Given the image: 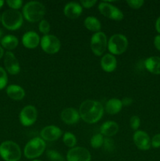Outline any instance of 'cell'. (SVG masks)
Here are the masks:
<instances>
[{
  "mask_svg": "<svg viewBox=\"0 0 160 161\" xmlns=\"http://www.w3.org/2000/svg\"><path fill=\"white\" fill-rule=\"evenodd\" d=\"M104 110V107L100 102L88 99L80 105L78 113L84 122L95 124L102 118Z\"/></svg>",
  "mask_w": 160,
  "mask_h": 161,
  "instance_id": "1",
  "label": "cell"
},
{
  "mask_svg": "<svg viewBox=\"0 0 160 161\" xmlns=\"http://www.w3.org/2000/svg\"><path fill=\"white\" fill-rule=\"evenodd\" d=\"M45 14V8L42 3L31 1L26 3L23 8L24 17L28 21L35 23L42 20Z\"/></svg>",
  "mask_w": 160,
  "mask_h": 161,
  "instance_id": "2",
  "label": "cell"
},
{
  "mask_svg": "<svg viewBox=\"0 0 160 161\" xmlns=\"http://www.w3.org/2000/svg\"><path fill=\"white\" fill-rule=\"evenodd\" d=\"M1 21L3 26L8 30H17L23 25V15L21 13L15 9H8L3 14Z\"/></svg>",
  "mask_w": 160,
  "mask_h": 161,
  "instance_id": "3",
  "label": "cell"
},
{
  "mask_svg": "<svg viewBox=\"0 0 160 161\" xmlns=\"http://www.w3.org/2000/svg\"><path fill=\"white\" fill-rule=\"evenodd\" d=\"M0 157L5 161H19L21 157L20 146L12 141L3 142L0 145Z\"/></svg>",
  "mask_w": 160,
  "mask_h": 161,
  "instance_id": "4",
  "label": "cell"
},
{
  "mask_svg": "<svg viewBox=\"0 0 160 161\" xmlns=\"http://www.w3.org/2000/svg\"><path fill=\"white\" fill-rule=\"evenodd\" d=\"M45 141L42 138H34L30 140L26 144L24 150V153L26 158L28 159H35L40 157L45 149Z\"/></svg>",
  "mask_w": 160,
  "mask_h": 161,
  "instance_id": "5",
  "label": "cell"
},
{
  "mask_svg": "<svg viewBox=\"0 0 160 161\" xmlns=\"http://www.w3.org/2000/svg\"><path fill=\"white\" fill-rule=\"evenodd\" d=\"M128 39L122 34H115L111 36L108 42V48L112 55H120L126 50Z\"/></svg>",
  "mask_w": 160,
  "mask_h": 161,
  "instance_id": "6",
  "label": "cell"
},
{
  "mask_svg": "<svg viewBox=\"0 0 160 161\" xmlns=\"http://www.w3.org/2000/svg\"><path fill=\"white\" fill-rule=\"evenodd\" d=\"M107 45V36L102 31L94 33L91 37L90 47L93 53L97 56H101L106 50Z\"/></svg>",
  "mask_w": 160,
  "mask_h": 161,
  "instance_id": "7",
  "label": "cell"
},
{
  "mask_svg": "<svg viewBox=\"0 0 160 161\" xmlns=\"http://www.w3.org/2000/svg\"><path fill=\"white\" fill-rule=\"evenodd\" d=\"M40 45L42 50L49 54L56 53L61 49V41L53 35H45L41 39Z\"/></svg>",
  "mask_w": 160,
  "mask_h": 161,
  "instance_id": "8",
  "label": "cell"
},
{
  "mask_svg": "<svg viewBox=\"0 0 160 161\" xmlns=\"http://www.w3.org/2000/svg\"><path fill=\"white\" fill-rule=\"evenodd\" d=\"M98 9L101 14L108 18L114 20H122L124 15L119 8L107 2H101L98 6Z\"/></svg>",
  "mask_w": 160,
  "mask_h": 161,
  "instance_id": "9",
  "label": "cell"
},
{
  "mask_svg": "<svg viewBox=\"0 0 160 161\" xmlns=\"http://www.w3.org/2000/svg\"><path fill=\"white\" fill-rule=\"evenodd\" d=\"M37 109L33 105H27L24 107L20 113V121L25 127H28L35 123L37 119Z\"/></svg>",
  "mask_w": 160,
  "mask_h": 161,
  "instance_id": "10",
  "label": "cell"
},
{
  "mask_svg": "<svg viewBox=\"0 0 160 161\" xmlns=\"http://www.w3.org/2000/svg\"><path fill=\"white\" fill-rule=\"evenodd\" d=\"M67 161H90L91 154L86 148H72L67 153Z\"/></svg>",
  "mask_w": 160,
  "mask_h": 161,
  "instance_id": "11",
  "label": "cell"
},
{
  "mask_svg": "<svg viewBox=\"0 0 160 161\" xmlns=\"http://www.w3.org/2000/svg\"><path fill=\"white\" fill-rule=\"evenodd\" d=\"M4 65L6 70L11 75H17L20 71L18 60L11 51H7L5 53Z\"/></svg>",
  "mask_w": 160,
  "mask_h": 161,
  "instance_id": "12",
  "label": "cell"
},
{
  "mask_svg": "<svg viewBox=\"0 0 160 161\" xmlns=\"http://www.w3.org/2000/svg\"><path fill=\"white\" fill-rule=\"evenodd\" d=\"M133 142L138 149L147 150L151 148V138L149 135L143 130H136L133 135Z\"/></svg>",
  "mask_w": 160,
  "mask_h": 161,
  "instance_id": "13",
  "label": "cell"
},
{
  "mask_svg": "<svg viewBox=\"0 0 160 161\" xmlns=\"http://www.w3.org/2000/svg\"><path fill=\"white\" fill-rule=\"evenodd\" d=\"M62 135V130L56 126L50 125L45 127L40 132L41 138L44 141H56Z\"/></svg>",
  "mask_w": 160,
  "mask_h": 161,
  "instance_id": "14",
  "label": "cell"
},
{
  "mask_svg": "<svg viewBox=\"0 0 160 161\" xmlns=\"http://www.w3.org/2000/svg\"><path fill=\"white\" fill-rule=\"evenodd\" d=\"M40 37L35 31H28L22 36V43L25 47L29 49H34L40 43Z\"/></svg>",
  "mask_w": 160,
  "mask_h": 161,
  "instance_id": "15",
  "label": "cell"
},
{
  "mask_svg": "<svg viewBox=\"0 0 160 161\" xmlns=\"http://www.w3.org/2000/svg\"><path fill=\"white\" fill-rule=\"evenodd\" d=\"M82 12H83V7L78 3L71 2L64 6V14L69 19L78 18L82 14Z\"/></svg>",
  "mask_w": 160,
  "mask_h": 161,
  "instance_id": "16",
  "label": "cell"
},
{
  "mask_svg": "<svg viewBox=\"0 0 160 161\" xmlns=\"http://www.w3.org/2000/svg\"><path fill=\"white\" fill-rule=\"evenodd\" d=\"M61 118L66 124H75L79 120V113L73 108H67L61 113Z\"/></svg>",
  "mask_w": 160,
  "mask_h": 161,
  "instance_id": "17",
  "label": "cell"
},
{
  "mask_svg": "<svg viewBox=\"0 0 160 161\" xmlns=\"http://www.w3.org/2000/svg\"><path fill=\"white\" fill-rule=\"evenodd\" d=\"M100 65L104 72H112L117 68V60L111 53H107L102 57Z\"/></svg>",
  "mask_w": 160,
  "mask_h": 161,
  "instance_id": "18",
  "label": "cell"
},
{
  "mask_svg": "<svg viewBox=\"0 0 160 161\" xmlns=\"http://www.w3.org/2000/svg\"><path fill=\"white\" fill-rule=\"evenodd\" d=\"M100 134L107 138L114 136L119 131V125L114 121H107L104 123L100 127Z\"/></svg>",
  "mask_w": 160,
  "mask_h": 161,
  "instance_id": "19",
  "label": "cell"
},
{
  "mask_svg": "<svg viewBox=\"0 0 160 161\" xmlns=\"http://www.w3.org/2000/svg\"><path fill=\"white\" fill-rule=\"evenodd\" d=\"M6 94L9 98L14 101H20L24 97L25 91L18 85H9L6 88Z\"/></svg>",
  "mask_w": 160,
  "mask_h": 161,
  "instance_id": "20",
  "label": "cell"
},
{
  "mask_svg": "<svg viewBox=\"0 0 160 161\" xmlns=\"http://www.w3.org/2000/svg\"><path fill=\"white\" fill-rule=\"evenodd\" d=\"M144 66L148 72L153 74H160V58L159 57H150L144 61Z\"/></svg>",
  "mask_w": 160,
  "mask_h": 161,
  "instance_id": "21",
  "label": "cell"
},
{
  "mask_svg": "<svg viewBox=\"0 0 160 161\" xmlns=\"http://www.w3.org/2000/svg\"><path fill=\"white\" fill-rule=\"evenodd\" d=\"M122 101L118 98H111L107 102L105 110L110 115H115L121 111L122 108Z\"/></svg>",
  "mask_w": 160,
  "mask_h": 161,
  "instance_id": "22",
  "label": "cell"
},
{
  "mask_svg": "<svg viewBox=\"0 0 160 161\" xmlns=\"http://www.w3.org/2000/svg\"><path fill=\"white\" fill-rule=\"evenodd\" d=\"M1 44L3 48L8 50H12L18 46V39L15 36L7 35V36H3L1 41Z\"/></svg>",
  "mask_w": 160,
  "mask_h": 161,
  "instance_id": "23",
  "label": "cell"
},
{
  "mask_svg": "<svg viewBox=\"0 0 160 161\" xmlns=\"http://www.w3.org/2000/svg\"><path fill=\"white\" fill-rule=\"evenodd\" d=\"M84 25L88 30L98 32L101 29V24L100 20L95 17H88L85 19Z\"/></svg>",
  "mask_w": 160,
  "mask_h": 161,
  "instance_id": "24",
  "label": "cell"
},
{
  "mask_svg": "<svg viewBox=\"0 0 160 161\" xmlns=\"http://www.w3.org/2000/svg\"><path fill=\"white\" fill-rule=\"evenodd\" d=\"M63 142H64V145L67 147L74 148V146L76 145L77 139L75 135L71 132H66L63 136Z\"/></svg>",
  "mask_w": 160,
  "mask_h": 161,
  "instance_id": "25",
  "label": "cell"
},
{
  "mask_svg": "<svg viewBox=\"0 0 160 161\" xmlns=\"http://www.w3.org/2000/svg\"><path fill=\"white\" fill-rule=\"evenodd\" d=\"M104 138L101 134H96L91 138L90 145L94 149H98V148L103 146Z\"/></svg>",
  "mask_w": 160,
  "mask_h": 161,
  "instance_id": "26",
  "label": "cell"
},
{
  "mask_svg": "<svg viewBox=\"0 0 160 161\" xmlns=\"http://www.w3.org/2000/svg\"><path fill=\"white\" fill-rule=\"evenodd\" d=\"M46 155L47 157L51 161H64V157L56 150H53V149L48 150Z\"/></svg>",
  "mask_w": 160,
  "mask_h": 161,
  "instance_id": "27",
  "label": "cell"
},
{
  "mask_svg": "<svg viewBox=\"0 0 160 161\" xmlns=\"http://www.w3.org/2000/svg\"><path fill=\"white\" fill-rule=\"evenodd\" d=\"M8 76L6 70L3 68L0 67V90H3L7 85Z\"/></svg>",
  "mask_w": 160,
  "mask_h": 161,
  "instance_id": "28",
  "label": "cell"
},
{
  "mask_svg": "<svg viewBox=\"0 0 160 161\" xmlns=\"http://www.w3.org/2000/svg\"><path fill=\"white\" fill-rule=\"evenodd\" d=\"M39 31H40L41 33L45 34V35H48V33L50 32V23H49L46 20L42 19L39 25Z\"/></svg>",
  "mask_w": 160,
  "mask_h": 161,
  "instance_id": "29",
  "label": "cell"
},
{
  "mask_svg": "<svg viewBox=\"0 0 160 161\" xmlns=\"http://www.w3.org/2000/svg\"><path fill=\"white\" fill-rule=\"evenodd\" d=\"M103 146H104V150L108 151V152H112L115 149L114 141H113V140L110 138H104Z\"/></svg>",
  "mask_w": 160,
  "mask_h": 161,
  "instance_id": "30",
  "label": "cell"
},
{
  "mask_svg": "<svg viewBox=\"0 0 160 161\" xmlns=\"http://www.w3.org/2000/svg\"><path fill=\"white\" fill-rule=\"evenodd\" d=\"M8 6L11 8V9H15L17 10L22 6L23 2L21 0H7L6 1Z\"/></svg>",
  "mask_w": 160,
  "mask_h": 161,
  "instance_id": "31",
  "label": "cell"
},
{
  "mask_svg": "<svg viewBox=\"0 0 160 161\" xmlns=\"http://www.w3.org/2000/svg\"><path fill=\"white\" fill-rule=\"evenodd\" d=\"M130 127H131L133 130H137V129L139 128L140 124H141V119L138 117L137 116H133L131 118H130Z\"/></svg>",
  "mask_w": 160,
  "mask_h": 161,
  "instance_id": "32",
  "label": "cell"
},
{
  "mask_svg": "<svg viewBox=\"0 0 160 161\" xmlns=\"http://www.w3.org/2000/svg\"><path fill=\"white\" fill-rule=\"evenodd\" d=\"M129 6L133 9H140L144 5V2L143 0H128L126 2Z\"/></svg>",
  "mask_w": 160,
  "mask_h": 161,
  "instance_id": "33",
  "label": "cell"
},
{
  "mask_svg": "<svg viewBox=\"0 0 160 161\" xmlns=\"http://www.w3.org/2000/svg\"><path fill=\"white\" fill-rule=\"evenodd\" d=\"M151 145L154 148L160 147V134H157L151 140Z\"/></svg>",
  "mask_w": 160,
  "mask_h": 161,
  "instance_id": "34",
  "label": "cell"
},
{
  "mask_svg": "<svg viewBox=\"0 0 160 161\" xmlns=\"http://www.w3.org/2000/svg\"><path fill=\"white\" fill-rule=\"evenodd\" d=\"M81 4L83 7L86 8V9H89V8L93 7L96 3H97L96 0H82Z\"/></svg>",
  "mask_w": 160,
  "mask_h": 161,
  "instance_id": "35",
  "label": "cell"
},
{
  "mask_svg": "<svg viewBox=\"0 0 160 161\" xmlns=\"http://www.w3.org/2000/svg\"><path fill=\"white\" fill-rule=\"evenodd\" d=\"M121 101H122V105H124V106H129V105L133 104V99L130 98V97H124Z\"/></svg>",
  "mask_w": 160,
  "mask_h": 161,
  "instance_id": "36",
  "label": "cell"
},
{
  "mask_svg": "<svg viewBox=\"0 0 160 161\" xmlns=\"http://www.w3.org/2000/svg\"><path fill=\"white\" fill-rule=\"evenodd\" d=\"M154 45H155V48L160 51V35L156 36L154 39Z\"/></svg>",
  "mask_w": 160,
  "mask_h": 161,
  "instance_id": "37",
  "label": "cell"
},
{
  "mask_svg": "<svg viewBox=\"0 0 160 161\" xmlns=\"http://www.w3.org/2000/svg\"><path fill=\"white\" fill-rule=\"evenodd\" d=\"M155 28H156V31L160 33V17L157 19L156 22H155Z\"/></svg>",
  "mask_w": 160,
  "mask_h": 161,
  "instance_id": "38",
  "label": "cell"
},
{
  "mask_svg": "<svg viewBox=\"0 0 160 161\" xmlns=\"http://www.w3.org/2000/svg\"><path fill=\"white\" fill-rule=\"evenodd\" d=\"M3 55H4V50H3V47H2L1 46H0V59H1V58H3Z\"/></svg>",
  "mask_w": 160,
  "mask_h": 161,
  "instance_id": "39",
  "label": "cell"
},
{
  "mask_svg": "<svg viewBox=\"0 0 160 161\" xmlns=\"http://www.w3.org/2000/svg\"><path fill=\"white\" fill-rule=\"evenodd\" d=\"M3 29L0 28V43H1V41L2 39H3Z\"/></svg>",
  "mask_w": 160,
  "mask_h": 161,
  "instance_id": "40",
  "label": "cell"
},
{
  "mask_svg": "<svg viewBox=\"0 0 160 161\" xmlns=\"http://www.w3.org/2000/svg\"><path fill=\"white\" fill-rule=\"evenodd\" d=\"M4 3H5V2L3 1V0H0V9H1V8L3 6V5H4Z\"/></svg>",
  "mask_w": 160,
  "mask_h": 161,
  "instance_id": "41",
  "label": "cell"
},
{
  "mask_svg": "<svg viewBox=\"0 0 160 161\" xmlns=\"http://www.w3.org/2000/svg\"><path fill=\"white\" fill-rule=\"evenodd\" d=\"M33 161H41V160H33Z\"/></svg>",
  "mask_w": 160,
  "mask_h": 161,
  "instance_id": "42",
  "label": "cell"
},
{
  "mask_svg": "<svg viewBox=\"0 0 160 161\" xmlns=\"http://www.w3.org/2000/svg\"><path fill=\"white\" fill-rule=\"evenodd\" d=\"M0 22H1V16H0Z\"/></svg>",
  "mask_w": 160,
  "mask_h": 161,
  "instance_id": "43",
  "label": "cell"
}]
</instances>
